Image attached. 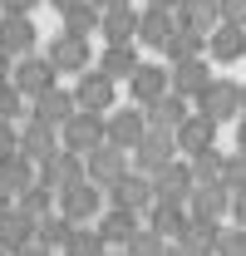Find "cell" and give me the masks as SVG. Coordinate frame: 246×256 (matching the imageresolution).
Returning <instances> with one entry per match:
<instances>
[{"instance_id":"obj_1","label":"cell","mask_w":246,"mask_h":256,"mask_svg":"<svg viewBox=\"0 0 246 256\" xmlns=\"http://www.w3.org/2000/svg\"><path fill=\"white\" fill-rule=\"evenodd\" d=\"M60 138H64V148H79V153H94L98 143H108V114H98V108H74L69 118H64L60 128Z\"/></svg>"},{"instance_id":"obj_2","label":"cell","mask_w":246,"mask_h":256,"mask_svg":"<svg viewBox=\"0 0 246 256\" xmlns=\"http://www.w3.org/2000/svg\"><path fill=\"white\" fill-rule=\"evenodd\" d=\"M172 158H182V148H178V128L148 124L143 143L133 148V168H138V172H162V168H168Z\"/></svg>"},{"instance_id":"obj_3","label":"cell","mask_w":246,"mask_h":256,"mask_svg":"<svg viewBox=\"0 0 246 256\" xmlns=\"http://www.w3.org/2000/svg\"><path fill=\"white\" fill-rule=\"evenodd\" d=\"M74 98H79L84 108L108 114V108H118V79H114L104 64H89V69L74 74Z\"/></svg>"},{"instance_id":"obj_4","label":"cell","mask_w":246,"mask_h":256,"mask_svg":"<svg viewBox=\"0 0 246 256\" xmlns=\"http://www.w3.org/2000/svg\"><path fill=\"white\" fill-rule=\"evenodd\" d=\"M10 79H15V89H20L25 98H34V94H44V89H54V84H60V69H54V60H50L44 50H30V54H20V60H15Z\"/></svg>"},{"instance_id":"obj_5","label":"cell","mask_w":246,"mask_h":256,"mask_svg":"<svg viewBox=\"0 0 246 256\" xmlns=\"http://www.w3.org/2000/svg\"><path fill=\"white\" fill-rule=\"evenodd\" d=\"M89 178V162H84V153L79 148H54L50 158L40 162V182L44 188H54V192H64V188H74V182H84Z\"/></svg>"},{"instance_id":"obj_6","label":"cell","mask_w":246,"mask_h":256,"mask_svg":"<svg viewBox=\"0 0 246 256\" xmlns=\"http://www.w3.org/2000/svg\"><path fill=\"white\" fill-rule=\"evenodd\" d=\"M108 207V188H98V182H74V188L60 192V212L69 222H98V212Z\"/></svg>"},{"instance_id":"obj_7","label":"cell","mask_w":246,"mask_h":256,"mask_svg":"<svg viewBox=\"0 0 246 256\" xmlns=\"http://www.w3.org/2000/svg\"><path fill=\"white\" fill-rule=\"evenodd\" d=\"M197 108H202L207 118H216V124H232V118H242V84L216 74L212 84L197 94Z\"/></svg>"},{"instance_id":"obj_8","label":"cell","mask_w":246,"mask_h":256,"mask_svg":"<svg viewBox=\"0 0 246 256\" xmlns=\"http://www.w3.org/2000/svg\"><path fill=\"white\" fill-rule=\"evenodd\" d=\"M168 89H172V64H168V60H162V64L143 60L138 69H133V79H128V94H133V104H143V108H153Z\"/></svg>"},{"instance_id":"obj_9","label":"cell","mask_w":246,"mask_h":256,"mask_svg":"<svg viewBox=\"0 0 246 256\" xmlns=\"http://www.w3.org/2000/svg\"><path fill=\"white\" fill-rule=\"evenodd\" d=\"M44 54L54 60V69H60V74H79V69H89V64H94L89 34H74V30H60L50 44H44Z\"/></svg>"},{"instance_id":"obj_10","label":"cell","mask_w":246,"mask_h":256,"mask_svg":"<svg viewBox=\"0 0 246 256\" xmlns=\"http://www.w3.org/2000/svg\"><path fill=\"white\" fill-rule=\"evenodd\" d=\"M143 133H148V108L143 104H128V108H108V143H118V148H138L143 143Z\"/></svg>"},{"instance_id":"obj_11","label":"cell","mask_w":246,"mask_h":256,"mask_svg":"<svg viewBox=\"0 0 246 256\" xmlns=\"http://www.w3.org/2000/svg\"><path fill=\"white\" fill-rule=\"evenodd\" d=\"M84 162H89V182L108 188V182H118L123 172L133 168V153H128V148H118V143H98L94 153H84Z\"/></svg>"},{"instance_id":"obj_12","label":"cell","mask_w":246,"mask_h":256,"mask_svg":"<svg viewBox=\"0 0 246 256\" xmlns=\"http://www.w3.org/2000/svg\"><path fill=\"white\" fill-rule=\"evenodd\" d=\"M108 202L114 207H133V212H148L153 207V172L128 168L118 182H108Z\"/></svg>"},{"instance_id":"obj_13","label":"cell","mask_w":246,"mask_h":256,"mask_svg":"<svg viewBox=\"0 0 246 256\" xmlns=\"http://www.w3.org/2000/svg\"><path fill=\"white\" fill-rule=\"evenodd\" d=\"M216 118H207L202 108H192L182 124H178V148H182V158H197V153H207V148H216Z\"/></svg>"},{"instance_id":"obj_14","label":"cell","mask_w":246,"mask_h":256,"mask_svg":"<svg viewBox=\"0 0 246 256\" xmlns=\"http://www.w3.org/2000/svg\"><path fill=\"white\" fill-rule=\"evenodd\" d=\"M192 188H197V178H192L187 158H172L162 172H153V197L162 202H192Z\"/></svg>"},{"instance_id":"obj_15","label":"cell","mask_w":246,"mask_h":256,"mask_svg":"<svg viewBox=\"0 0 246 256\" xmlns=\"http://www.w3.org/2000/svg\"><path fill=\"white\" fill-rule=\"evenodd\" d=\"M172 30H178V10H168V5H143V20H138V44H143V50L162 54V44H168Z\"/></svg>"},{"instance_id":"obj_16","label":"cell","mask_w":246,"mask_h":256,"mask_svg":"<svg viewBox=\"0 0 246 256\" xmlns=\"http://www.w3.org/2000/svg\"><path fill=\"white\" fill-rule=\"evenodd\" d=\"M207 54H212V64H236L246 54V25L242 20H222L207 34Z\"/></svg>"},{"instance_id":"obj_17","label":"cell","mask_w":246,"mask_h":256,"mask_svg":"<svg viewBox=\"0 0 246 256\" xmlns=\"http://www.w3.org/2000/svg\"><path fill=\"white\" fill-rule=\"evenodd\" d=\"M192 217H212V222H226L232 217V188L226 182H197L192 188V202H187Z\"/></svg>"},{"instance_id":"obj_18","label":"cell","mask_w":246,"mask_h":256,"mask_svg":"<svg viewBox=\"0 0 246 256\" xmlns=\"http://www.w3.org/2000/svg\"><path fill=\"white\" fill-rule=\"evenodd\" d=\"M138 226H143V212H133V207H104L98 212V232H104V242L108 246H128L133 236H138Z\"/></svg>"},{"instance_id":"obj_19","label":"cell","mask_w":246,"mask_h":256,"mask_svg":"<svg viewBox=\"0 0 246 256\" xmlns=\"http://www.w3.org/2000/svg\"><path fill=\"white\" fill-rule=\"evenodd\" d=\"M0 44L20 60V54H30L40 50V34H34V20L30 15H15V10H0Z\"/></svg>"},{"instance_id":"obj_20","label":"cell","mask_w":246,"mask_h":256,"mask_svg":"<svg viewBox=\"0 0 246 256\" xmlns=\"http://www.w3.org/2000/svg\"><path fill=\"white\" fill-rule=\"evenodd\" d=\"M98 64H104L118 84H128V79H133V69L143 64V44H138V40H108V44H104V54H98Z\"/></svg>"},{"instance_id":"obj_21","label":"cell","mask_w":246,"mask_h":256,"mask_svg":"<svg viewBox=\"0 0 246 256\" xmlns=\"http://www.w3.org/2000/svg\"><path fill=\"white\" fill-rule=\"evenodd\" d=\"M74 108H79V98H74V89H64V84H54V89H44V94L30 98V114L44 118V124H54V128H64V118Z\"/></svg>"},{"instance_id":"obj_22","label":"cell","mask_w":246,"mask_h":256,"mask_svg":"<svg viewBox=\"0 0 246 256\" xmlns=\"http://www.w3.org/2000/svg\"><path fill=\"white\" fill-rule=\"evenodd\" d=\"M64 138H60V128L54 124H44V118H34V114H25V124H20V148L30 153V158H50L54 148H60Z\"/></svg>"},{"instance_id":"obj_23","label":"cell","mask_w":246,"mask_h":256,"mask_svg":"<svg viewBox=\"0 0 246 256\" xmlns=\"http://www.w3.org/2000/svg\"><path fill=\"white\" fill-rule=\"evenodd\" d=\"M30 242H34V217L20 202H10V207L0 212V246H5V252H20V246H30Z\"/></svg>"},{"instance_id":"obj_24","label":"cell","mask_w":246,"mask_h":256,"mask_svg":"<svg viewBox=\"0 0 246 256\" xmlns=\"http://www.w3.org/2000/svg\"><path fill=\"white\" fill-rule=\"evenodd\" d=\"M216 236H222V222H212V217H192V212H187L182 232H178L172 242H182L187 252H197V256H212L216 252Z\"/></svg>"},{"instance_id":"obj_25","label":"cell","mask_w":246,"mask_h":256,"mask_svg":"<svg viewBox=\"0 0 246 256\" xmlns=\"http://www.w3.org/2000/svg\"><path fill=\"white\" fill-rule=\"evenodd\" d=\"M212 79H216V74H212V54H197V60L172 64V89H178V94H192V98H197Z\"/></svg>"},{"instance_id":"obj_26","label":"cell","mask_w":246,"mask_h":256,"mask_svg":"<svg viewBox=\"0 0 246 256\" xmlns=\"http://www.w3.org/2000/svg\"><path fill=\"white\" fill-rule=\"evenodd\" d=\"M0 182H5V188L20 197L25 188H34V182H40V158H30V153L20 148L15 158H5V162H0Z\"/></svg>"},{"instance_id":"obj_27","label":"cell","mask_w":246,"mask_h":256,"mask_svg":"<svg viewBox=\"0 0 246 256\" xmlns=\"http://www.w3.org/2000/svg\"><path fill=\"white\" fill-rule=\"evenodd\" d=\"M197 54H207V30H187V25H178V30L168 34V44H162V60H168V64L197 60Z\"/></svg>"},{"instance_id":"obj_28","label":"cell","mask_w":246,"mask_h":256,"mask_svg":"<svg viewBox=\"0 0 246 256\" xmlns=\"http://www.w3.org/2000/svg\"><path fill=\"white\" fill-rule=\"evenodd\" d=\"M138 20H143V10H133V0H128V5H108L98 34H104V40H138Z\"/></svg>"},{"instance_id":"obj_29","label":"cell","mask_w":246,"mask_h":256,"mask_svg":"<svg viewBox=\"0 0 246 256\" xmlns=\"http://www.w3.org/2000/svg\"><path fill=\"white\" fill-rule=\"evenodd\" d=\"M60 30H74V34H98V25H104V5L98 0H74V5H64L60 10Z\"/></svg>"},{"instance_id":"obj_30","label":"cell","mask_w":246,"mask_h":256,"mask_svg":"<svg viewBox=\"0 0 246 256\" xmlns=\"http://www.w3.org/2000/svg\"><path fill=\"white\" fill-rule=\"evenodd\" d=\"M192 108H197V98L192 94H178V89H168V94L158 98L153 108H148V124H162V128H178L187 118V114H192Z\"/></svg>"},{"instance_id":"obj_31","label":"cell","mask_w":246,"mask_h":256,"mask_svg":"<svg viewBox=\"0 0 246 256\" xmlns=\"http://www.w3.org/2000/svg\"><path fill=\"white\" fill-rule=\"evenodd\" d=\"M178 25L212 34L216 25H222V0H182V5H178Z\"/></svg>"},{"instance_id":"obj_32","label":"cell","mask_w":246,"mask_h":256,"mask_svg":"<svg viewBox=\"0 0 246 256\" xmlns=\"http://www.w3.org/2000/svg\"><path fill=\"white\" fill-rule=\"evenodd\" d=\"M143 222L158 226L162 236H178V232H182V222H187V202H162V197H153V207L143 212Z\"/></svg>"},{"instance_id":"obj_33","label":"cell","mask_w":246,"mask_h":256,"mask_svg":"<svg viewBox=\"0 0 246 256\" xmlns=\"http://www.w3.org/2000/svg\"><path fill=\"white\" fill-rule=\"evenodd\" d=\"M64 256H108V242H104V232H98V226L74 222L69 242H64Z\"/></svg>"},{"instance_id":"obj_34","label":"cell","mask_w":246,"mask_h":256,"mask_svg":"<svg viewBox=\"0 0 246 256\" xmlns=\"http://www.w3.org/2000/svg\"><path fill=\"white\" fill-rule=\"evenodd\" d=\"M15 202H20V207L30 212L34 222H40V217H50V212H60V192H54V188H44V182H34V188H25L20 197H15Z\"/></svg>"},{"instance_id":"obj_35","label":"cell","mask_w":246,"mask_h":256,"mask_svg":"<svg viewBox=\"0 0 246 256\" xmlns=\"http://www.w3.org/2000/svg\"><path fill=\"white\" fill-rule=\"evenodd\" d=\"M69 232H74V222H69L64 212H50V217H40V222H34V236H40V242H44L50 252H64Z\"/></svg>"},{"instance_id":"obj_36","label":"cell","mask_w":246,"mask_h":256,"mask_svg":"<svg viewBox=\"0 0 246 256\" xmlns=\"http://www.w3.org/2000/svg\"><path fill=\"white\" fill-rule=\"evenodd\" d=\"M187 162H192V178L197 182H226V153L222 148H207V153H197Z\"/></svg>"},{"instance_id":"obj_37","label":"cell","mask_w":246,"mask_h":256,"mask_svg":"<svg viewBox=\"0 0 246 256\" xmlns=\"http://www.w3.org/2000/svg\"><path fill=\"white\" fill-rule=\"evenodd\" d=\"M168 242H172V236H162V232H158V226H138V236H133V242H128V256H162L168 252Z\"/></svg>"},{"instance_id":"obj_38","label":"cell","mask_w":246,"mask_h":256,"mask_svg":"<svg viewBox=\"0 0 246 256\" xmlns=\"http://www.w3.org/2000/svg\"><path fill=\"white\" fill-rule=\"evenodd\" d=\"M30 98L15 89V79H0V118H25L30 108H25Z\"/></svg>"},{"instance_id":"obj_39","label":"cell","mask_w":246,"mask_h":256,"mask_svg":"<svg viewBox=\"0 0 246 256\" xmlns=\"http://www.w3.org/2000/svg\"><path fill=\"white\" fill-rule=\"evenodd\" d=\"M212 256H246V226H242V222L222 226V236H216V252H212Z\"/></svg>"},{"instance_id":"obj_40","label":"cell","mask_w":246,"mask_h":256,"mask_svg":"<svg viewBox=\"0 0 246 256\" xmlns=\"http://www.w3.org/2000/svg\"><path fill=\"white\" fill-rule=\"evenodd\" d=\"M15 153H20V128H15V118H0V162Z\"/></svg>"},{"instance_id":"obj_41","label":"cell","mask_w":246,"mask_h":256,"mask_svg":"<svg viewBox=\"0 0 246 256\" xmlns=\"http://www.w3.org/2000/svg\"><path fill=\"white\" fill-rule=\"evenodd\" d=\"M226 188H246V148L226 153Z\"/></svg>"},{"instance_id":"obj_42","label":"cell","mask_w":246,"mask_h":256,"mask_svg":"<svg viewBox=\"0 0 246 256\" xmlns=\"http://www.w3.org/2000/svg\"><path fill=\"white\" fill-rule=\"evenodd\" d=\"M226 222L246 226V188H232V217H226Z\"/></svg>"},{"instance_id":"obj_43","label":"cell","mask_w":246,"mask_h":256,"mask_svg":"<svg viewBox=\"0 0 246 256\" xmlns=\"http://www.w3.org/2000/svg\"><path fill=\"white\" fill-rule=\"evenodd\" d=\"M44 0H0V10H15V15H34Z\"/></svg>"},{"instance_id":"obj_44","label":"cell","mask_w":246,"mask_h":256,"mask_svg":"<svg viewBox=\"0 0 246 256\" xmlns=\"http://www.w3.org/2000/svg\"><path fill=\"white\" fill-rule=\"evenodd\" d=\"M222 20H242L246 25V0H222Z\"/></svg>"},{"instance_id":"obj_45","label":"cell","mask_w":246,"mask_h":256,"mask_svg":"<svg viewBox=\"0 0 246 256\" xmlns=\"http://www.w3.org/2000/svg\"><path fill=\"white\" fill-rule=\"evenodd\" d=\"M10 256H54V252H50V246H44V242H40V236H34L30 246H20V252H10Z\"/></svg>"},{"instance_id":"obj_46","label":"cell","mask_w":246,"mask_h":256,"mask_svg":"<svg viewBox=\"0 0 246 256\" xmlns=\"http://www.w3.org/2000/svg\"><path fill=\"white\" fill-rule=\"evenodd\" d=\"M10 69H15V54H10V50L0 44V79H10Z\"/></svg>"},{"instance_id":"obj_47","label":"cell","mask_w":246,"mask_h":256,"mask_svg":"<svg viewBox=\"0 0 246 256\" xmlns=\"http://www.w3.org/2000/svg\"><path fill=\"white\" fill-rule=\"evenodd\" d=\"M162 256H197V252H187L182 242H168V252H162Z\"/></svg>"},{"instance_id":"obj_48","label":"cell","mask_w":246,"mask_h":256,"mask_svg":"<svg viewBox=\"0 0 246 256\" xmlns=\"http://www.w3.org/2000/svg\"><path fill=\"white\" fill-rule=\"evenodd\" d=\"M236 148H246V114L236 118Z\"/></svg>"},{"instance_id":"obj_49","label":"cell","mask_w":246,"mask_h":256,"mask_svg":"<svg viewBox=\"0 0 246 256\" xmlns=\"http://www.w3.org/2000/svg\"><path fill=\"white\" fill-rule=\"evenodd\" d=\"M10 202H15V192H10V188H5V182H0V212H5Z\"/></svg>"},{"instance_id":"obj_50","label":"cell","mask_w":246,"mask_h":256,"mask_svg":"<svg viewBox=\"0 0 246 256\" xmlns=\"http://www.w3.org/2000/svg\"><path fill=\"white\" fill-rule=\"evenodd\" d=\"M148 5H168V10H178V5H182V0H148Z\"/></svg>"},{"instance_id":"obj_51","label":"cell","mask_w":246,"mask_h":256,"mask_svg":"<svg viewBox=\"0 0 246 256\" xmlns=\"http://www.w3.org/2000/svg\"><path fill=\"white\" fill-rule=\"evenodd\" d=\"M108 256H128V246H108Z\"/></svg>"},{"instance_id":"obj_52","label":"cell","mask_w":246,"mask_h":256,"mask_svg":"<svg viewBox=\"0 0 246 256\" xmlns=\"http://www.w3.org/2000/svg\"><path fill=\"white\" fill-rule=\"evenodd\" d=\"M98 5H104V10H108V5H128V0H98Z\"/></svg>"},{"instance_id":"obj_53","label":"cell","mask_w":246,"mask_h":256,"mask_svg":"<svg viewBox=\"0 0 246 256\" xmlns=\"http://www.w3.org/2000/svg\"><path fill=\"white\" fill-rule=\"evenodd\" d=\"M50 5H54V10H64V5H74V0H50Z\"/></svg>"},{"instance_id":"obj_54","label":"cell","mask_w":246,"mask_h":256,"mask_svg":"<svg viewBox=\"0 0 246 256\" xmlns=\"http://www.w3.org/2000/svg\"><path fill=\"white\" fill-rule=\"evenodd\" d=\"M242 114H246V84H242Z\"/></svg>"},{"instance_id":"obj_55","label":"cell","mask_w":246,"mask_h":256,"mask_svg":"<svg viewBox=\"0 0 246 256\" xmlns=\"http://www.w3.org/2000/svg\"><path fill=\"white\" fill-rule=\"evenodd\" d=\"M0 256H10V252H5V246H0Z\"/></svg>"}]
</instances>
